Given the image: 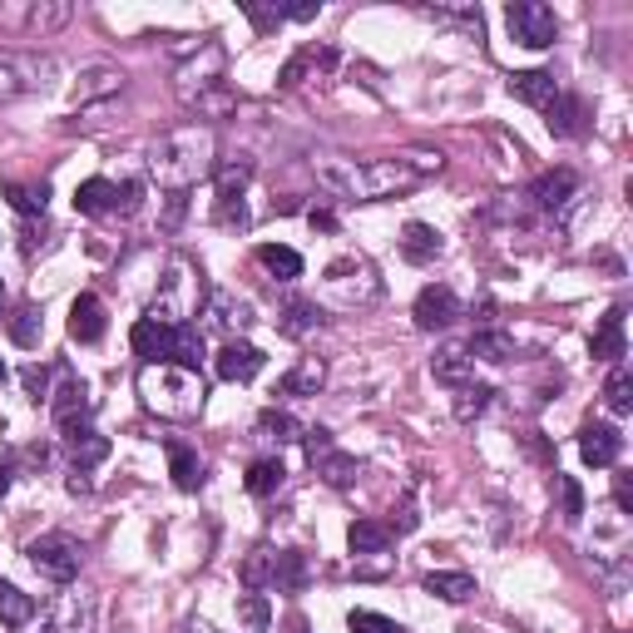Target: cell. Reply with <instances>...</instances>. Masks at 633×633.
<instances>
[{
  "label": "cell",
  "instance_id": "30",
  "mask_svg": "<svg viewBox=\"0 0 633 633\" xmlns=\"http://www.w3.org/2000/svg\"><path fill=\"white\" fill-rule=\"evenodd\" d=\"M426 594H435L445 604H466L476 594V579L460 574V569H441V574H426Z\"/></svg>",
  "mask_w": 633,
  "mask_h": 633
},
{
  "label": "cell",
  "instance_id": "12",
  "mask_svg": "<svg viewBox=\"0 0 633 633\" xmlns=\"http://www.w3.org/2000/svg\"><path fill=\"white\" fill-rule=\"evenodd\" d=\"M412 317H416V327H421V332H445V327L460 317V297L451 288H441V282H431V288H421Z\"/></svg>",
  "mask_w": 633,
  "mask_h": 633
},
{
  "label": "cell",
  "instance_id": "23",
  "mask_svg": "<svg viewBox=\"0 0 633 633\" xmlns=\"http://www.w3.org/2000/svg\"><path fill=\"white\" fill-rule=\"evenodd\" d=\"M510 94L520 104H530V110H545V104L559 94V85H555L549 69H520V75H510Z\"/></svg>",
  "mask_w": 633,
  "mask_h": 633
},
{
  "label": "cell",
  "instance_id": "37",
  "mask_svg": "<svg viewBox=\"0 0 633 633\" xmlns=\"http://www.w3.org/2000/svg\"><path fill=\"white\" fill-rule=\"evenodd\" d=\"M282 480H288L282 460H253V466H248V495L267 501V495H278L282 490Z\"/></svg>",
  "mask_w": 633,
  "mask_h": 633
},
{
  "label": "cell",
  "instance_id": "20",
  "mask_svg": "<svg viewBox=\"0 0 633 633\" xmlns=\"http://www.w3.org/2000/svg\"><path fill=\"white\" fill-rule=\"evenodd\" d=\"M129 342H134V352L144 356L149 367H164V362H168V346H174V327H164V322H154V317H144V322H134Z\"/></svg>",
  "mask_w": 633,
  "mask_h": 633
},
{
  "label": "cell",
  "instance_id": "21",
  "mask_svg": "<svg viewBox=\"0 0 633 633\" xmlns=\"http://www.w3.org/2000/svg\"><path fill=\"white\" fill-rule=\"evenodd\" d=\"M203 317H208L213 327H223V332H243V327L253 322V302L233 297V292H208V307H203Z\"/></svg>",
  "mask_w": 633,
  "mask_h": 633
},
{
  "label": "cell",
  "instance_id": "13",
  "mask_svg": "<svg viewBox=\"0 0 633 633\" xmlns=\"http://www.w3.org/2000/svg\"><path fill=\"white\" fill-rule=\"evenodd\" d=\"M50 412H55L60 431H65V441H69V435L89 431V412H94V401H89V391L79 387V381H65V387L55 391V401H50Z\"/></svg>",
  "mask_w": 633,
  "mask_h": 633
},
{
  "label": "cell",
  "instance_id": "36",
  "mask_svg": "<svg viewBox=\"0 0 633 633\" xmlns=\"http://www.w3.org/2000/svg\"><path fill=\"white\" fill-rule=\"evenodd\" d=\"M470 356H485V362H510L515 356V337L510 332H495V327H480L466 346Z\"/></svg>",
  "mask_w": 633,
  "mask_h": 633
},
{
  "label": "cell",
  "instance_id": "19",
  "mask_svg": "<svg viewBox=\"0 0 633 633\" xmlns=\"http://www.w3.org/2000/svg\"><path fill=\"white\" fill-rule=\"evenodd\" d=\"M69 337L85 346L104 337V302L94 297V292H79V297L69 302Z\"/></svg>",
  "mask_w": 633,
  "mask_h": 633
},
{
  "label": "cell",
  "instance_id": "28",
  "mask_svg": "<svg viewBox=\"0 0 633 633\" xmlns=\"http://www.w3.org/2000/svg\"><path fill=\"white\" fill-rule=\"evenodd\" d=\"M594 356H599V362H613V367L629 356V342H623V307H613L599 322V332H594Z\"/></svg>",
  "mask_w": 633,
  "mask_h": 633
},
{
  "label": "cell",
  "instance_id": "4",
  "mask_svg": "<svg viewBox=\"0 0 633 633\" xmlns=\"http://www.w3.org/2000/svg\"><path fill=\"white\" fill-rule=\"evenodd\" d=\"M178 100L199 110V119H218V114L238 110V94L223 85V50L218 45H203L193 65L178 69Z\"/></svg>",
  "mask_w": 633,
  "mask_h": 633
},
{
  "label": "cell",
  "instance_id": "38",
  "mask_svg": "<svg viewBox=\"0 0 633 633\" xmlns=\"http://www.w3.org/2000/svg\"><path fill=\"white\" fill-rule=\"evenodd\" d=\"M30 619H35L30 594H21L15 584H0V623H5V629H25Z\"/></svg>",
  "mask_w": 633,
  "mask_h": 633
},
{
  "label": "cell",
  "instance_id": "15",
  "mask_svg": "<svg viewBox=\"0 0 633 633\" xmlns=\"http://www.w3.org/2000/svg\"><path fill=\"white\" fill-rule=\"evenodd\" d=\"M623 451V435L619 426H604V421H590L584 431H579V456H584V466H613Z\"/></svg>",
  "mask_w": 633,
  "mask_h": 633
},
{
  "label": "cell",
  "instance_id": "45",
  "mask_svg": "<svg viewBox=\"0 0 633 633\" xmlns=\"http://www.w3.org/2000/svg\"><path fill=\"white\" fill-rule=\"evenodd\" d=\"M65 21H69V5H25V11H21V25H25V30H35V35L60 30Z\"/></svg>",
  "mask_w": 633,
  "mask_h": 633
},
{
  "label": "cell",
  "instance_id": "35",
  "mask_svg": "<svg viewBox=\"0 0 633 633\" xmlns=\"http://www.w3.org/2000/svg\"><path fill=\"white\" fill-rule=\"evenodd\" d=\"M257 263L273 273L278 282H292V278H302V257L292 253V248H282V243H263L257 248Z\"/></svg>",
  "mask_w": 633,
  "mask_h": 633
},
{
  "label": "cell",
  "instance_id": "33",
  "mask_svg": "<svg viewBox=\"0 0 633 633\" xmlns=\"http://www.w3.org/2000/svg\"><path fill=\"white\" fill-rule=\"evenodd\" d=\"M168 476H174L178 490H199L203 480H208L203 476V460L193 456L189 445H168Z\"/></svg>",
  "mask_w": 633,
  "mask_h": 633
},
{
  "label": "cell",
  "instance_id": "22",
  "mask_svg": "<svg viewBox=\"0 0 633 633\" xmlns=\"http://www.w3.org/2000/svg\"><path fill=\"white\" fill-rule=\"evenodd\" d=\"M89 623H94V604L85 594H65L45 619V633H89Z\"/></svg>",
  "mask_w": 633,
  "mask_h": 633
},
{
  "label": "cell",
  "instance_id": "43",
  "mask_svg": "<svg viewBox=\"0 0 633 633\" xmlns=\"http://www.w3.org/2000/svg\"><path fill=\"white\" fill-rule=\"evenodd\" d=\"M555 495H559V515H565V524L584 520V490H579L574 476H559L555 470Z\"/></svg>",
  "mask_w": 633,
  "mask_h": 633
},
{
  "label": "cell",
  "instance_id": "42",
  "mask_svg": "<svg viewBox=\"0 0 633 633\" xmlns=\"http://www.w3.org/2000/svg\"><path fill=\"white\" fill-rule=\"evenodd\" d=\"M273 565H278V549L257 545L253 555L243 559V590H263V584H273Z\"/></svg>",
  "mask_w": 633,
  "mask_h": 633
},
{
  "label": "cell",
  "instance_id": "16",
  "mask_svg": "<svg viewBox=\"0 0 633 633\" xmlns=\"http://www.w3.org/2000/svg\"><path fill=\"white\" fill-rule=\"evenodd\" d=\"M545 114H549V134L555 139H579V134L590 129V104L579 100V94H555L545 104Z\"/></svg>",
  "mask_w": 633,
  "mask_h": 633
},
{
  "label": "cell",
  "instance_id": "48",
  "mask_svg": "<svg viewBox=\"0 0 633 633\" xmlns=\"http://www.w3.org/2000/svg\"><path fill=\"white\" fill-rule=\"evenodd\" d=\"M257 431H263L267 441H278V445H288V441H302V426L292 421L288 412H263V416H257Z\"/></svg>",
  "mask_w": 633,
  "mask_h": 633
},
{
  "label": "cell",
  "instance_id": "31",
  "mask_svg": "<svg viewBox=\"0 0 633 633\" xmlns=\"http://www.w3.org/2000/svg\"><path fill=\"white\" fill-rule=\"evenodd\" d=\"M327 317H322V307H317V302H288V307H282V317H278V327H282V337H307V332H317V327H322Z\"/></svg>",
  "mask_w": 633,
  "mask_h": 633
},
{
  "label": "cell",
  "instance_id": "25",
  "mask_svg": "<svg viewBox=\"0 0 633 633\" xmlns=\"http://www.w3.org/2000/svg\"><path fill=\"white\" fill-rule=\"evenodd\" d=\"M75 208L89 213V218L119 213V183H110V178H85V183L75 189Z\"/></svg>",
  "mask_w": 633,
  "mask_h": 633
},
{
  "label": "cell",
  "instance_id": "59",
  "mask_svg": "<svg viewBox=\"0 0 633 633\" xmlns=\"http://www.w3.org/2000/svg\"><path fill=\"white\" fill-rule=\"evenodd\" d=\"M0 381H5V362H0Z\"/></svg>",
  "mask_w": 633,
  "mask_h": 633
},
{
  "label": "cell",
  "instance_id": "5",
  "mask_svg": "<svg viewBox=\"0 0 633 633\" xmlns=\"http://www.w3.org/2000/svg\"><path fill=\"white\" fill-rule=\"evenodd\" d=\"M203 297H208V292H203V273L189 257H174V263H168V278L159 282V292H154L149 317L164 327H189V317H199Z\"/></svg>",
  "mask_w": 633,
  "mask_h": 633
},
{
  "label": "cell",
  "instance_id": "40",
  "mask_svg": "<svg viewBox=\"0 0 633 633\" xmlns=\"http://www.w3.org/2000/svg\"><path fill=\"white\" fill-rule=\"evenodd\" d=\"M104 456H110V441H104L100 431H79V435H69V460H75V470L100 466Z\"/></svg>",
  "mask_w": 633,
  "mask_h": 633
},
{
  "label": "cell",
  "instance_id": "57",
  "mask_svg": "<svg viewBox=\"0 0 633 633\" xmlns=\"http://www.w3.org/2000/svg\"><path fill=\"white\" fill-rule=\"evenodd\" d=\"M288 633H312V629H307V623H292V629H288Z\"/></svg>",
  "mask_w": 633,
  "mask_h": 633
},
{
  "label": "cell",
  "instance_id": "55",
  "mask_svg": "<svg viewBox=\"0 0 633 633\" xmlns=\"http://www.w3.org/2000/svg\"><path fill=\"white\" fill-rule=\"evenodd\" d=\"M65 485H69V495H89V476H85V470H75Z\"/></svg>",
  "mask_w": 633,
  "mask_h": 633
},
{
  "label": "cell",
  "instance_id": "41",
  "mask_svg": "<svg viewBox=\"0 0 633 633\" xmlns=\"http://www.w3.org/2000/svg\"><path fill=\"white\" fill-rule=\"evenodd\" d=\"M604 401H609L613 416H629L633 412V371L623 367V362L609 371V381H604Z\"/></svg>",
  "mask_w": 633,
  "mask_h": 633
},
{
  "label": "cell",
  "instance_id": "56",
  "mask_svg": "<svg viewBox=\"0 0 633 633\" xmlns=\"http://www.w3.org/2000/svg\"><path fill=\"white\" fill-rule=\"evenodd\" d=\"M5 490H11V476H5V466H0V495H5Z\"/></svg>",
  "mask_w": 633,
  "mask_h": 633
},
{
  "label": "cell",
  "instance_id": "14",
  "mask_svg": "<svg viewBox=\"0 0 633 633\" xmlns=\"http://www.w3.org/2000/svg\"><path fill=\"white\" fill-rule=\"evenodd\" d=\"M213 367H218L223 381H253L257 371H263V352H257L253 342H238V337H228V342L218 346V356H213Z\"/></svg>",
  "mask_w": 633,
  "mask_h": 633
},
{
  "label": "cell",
  "instance_id": "26",
  "mask_svg": "<svg viewBox=\"0 0 633 633\" xmlns=\"http://www.w3.org/2000/svg\"><path fill=\"white\" fill-rule=\"evenodd\" d=\"M441 248L445 243L431 223H406V228H401V253H406V263H435Z\"/></svg>",
  "mask_w": 633,
  "mask_h": 633
},
{
  "label": "cell",
  "instance_id": "24",
  "mask_svg": "<svg viewBox=\"0 0 633 633\" xmlns=\"http://www.w3.org/2000/svg\"><path fill=\"white\" fill-rule=\"evenodd\" d=\"M322 387H327V362H322V356H302L297 367L278 381L282 396H317Z\"/></svg>",
  "mask_w": 633,
  "mask_h": 633
},
{
  "label": "cell",
  "instance_id": "52",
  "mask_svg": "<svg viewBox=\"0 0 633 633\" xmlns=\"http://www.w3.org/2000/svg\"><path fill=\"white\" fill-rule=\"evenodd\" d=\"M613 505H619L623 515H633V485H629V476H613Z\"/></svg>",
  "mask_w": 633,
  "mask_h": 633
},
{
  "label": "cell",
  "instance_id": "47",
  "mask_svg": "<svg viewBox=\"0 0 633 633\" xmlns=\"http://www.w3.org/2000/svg\"><path fill=\"white\" fill-rule=\"evenodd\" d=\"M490 396H495L490 387H480V381H466V387L456 391V421H476V416L490 406Z\"/></svg>",
  "mask_w": 633,
  "mask_h": 633
},
{
  "label": "cell",
  "instance_id": "17",
  "mask_svg": "<svg viewBox=\"0 0 633 633\" xmlns=\"http://www.w3.org/2000/svg\"><path fill=\"white\" fill-rule=\"evenodd\" d=\"M574 193H579V174H574V168H549V174H540L530 183V199L540 203V208H549V213L565 208Z\"/></svg>",
  "mask_w": 633,
  "mask_h": 633
},
{
  "label": "cell",
  "instance_id": "50",
  "mask_svg": "<svg viewBox=\"0 0 633 633\" xmlns=\"http://www.w3.org/2000/svg\"><path fill=\"white\" fill-rule=\"evenodd\" d=\"M11 337H15L21 346H35V342H40V312H35V307H21V312H15V317H11Z\"/></svg>",
  "mask_w": 633,
  "mask_h": 633
},
{
  "label": "cell",
  "instance_id": "7",
  "mask_svg": "<svg viewBox=\"0 0 633 633\" xmlns=\"http://www.w3.org/2000/svg\"><path fill=\"white\" fill-rule=\"evenodd\" d=\"M50 75H55V60L25 55V50H0V104L21 100L30 89H45Z\"/></svg>",
  "mask_w": 633,
  "mask_h": 633
},
{
  "label": "cell",
  "instance_id": "29",
  "mask_svg": "<svg viewBox=\"0 0 633 633\" xmlns=\"http://www.w3.org/2000/svg\"><path fill=\"white\" fill-rule=\"evenodd\" d=\"M346 545H352V555H387L391 549V524L356 520L352 530H346Z\"/></svg>",
  "mask_w": 633,
  "mask_h": 633
},
{
  "label": "cell",
  "instance_id": "10",
  "mask_svg": "<svg viewBox=\"0 0 633 633\" xmlns=\"http://www.w3.org/2000/svg\"><path fill=\"white\" fill-rule=\"evenodd\" d=\"M505 21H510V35L520 45H530V50H549V45L559 40V21L549 5H540V0H515L510 11H505Z\"/></svg>",
  "mask_w": 633,
  "mask_h": 633
},
{
  "label": "cell",
  "instance_id": "8",
  "mask_svg": "<svg viewBox=\"0 0 633 633\" xmlns=\"http://www.w3.org/2000/svg\"><path fill=\"white\" fill-rule=\"evenodd\" d=\"M25 555H30V565L40 569L45 579H55V584H69V579L79 574V540H69V534H40V540H35L30 549H25Z\"/></svg>",
  "mask_w": 633,
  "mask_h": 633
},
{
  "label": "cell",
  "instance_id": "44",
  "mask_svg": "<svg viewBox=\"0 0 633 633\" xmlns=\"http://www.w3.org/2000/svg\"><path fill=\"white\" fill-rule=\"evenodd\" d=\"M238 619H243L248 633H267V623H273V609H267V599L257 590L238 594Z\"/></svg>",
  "mask_w": 633,
  "mask_h": 633
},
{
  "label": "cell",
  "instance_id": "3",
  "mask_svg": "<svg viewBox=\"0 0 633 633\" xmlns=\"http://www.w3.org/2000/svg\"><path fill=\"white\" fill-rule=\"evenodd\" d=\"M139 396H144V406L154 416H164V421H193V416L203 412L208 387H203L199 371L164 362V367H144V371H139Z\"/></svg>",
  "mask_w": 633,
  "mask_h": 633
},
{
  "label": "cell",
  "instance_id": "9",
  "mask_svg": "<svg viewBox=\"0 0 633 633\" xmlns=\"http://www.w3.org/2000/svg\"><path fill=\"white\" fill-rule=\"evenodd\" d=\"M302 441H307V460L317 466V476L327 480L332 490H346L356 476H362V466H356V456H346V451H337L332 445V431H302Z\"/></svg>",
  "mask_w": 633,
  "mask_h": 633
},
{
  "label": "cell",
  "instance_id": "6",
  "mask_svg": "<svg viewBox=\"0 0 633 633\" xmlns=\"http://www.w3.org/2000/svg\"><path fill=\"white\" fill-rule=\"evenodd\" d=\"M322 288L332 292L342 307H367V302L381 297V282H377V267L367 257H342V263L327 267Z\"/></svg>",
  "mask_w": 633,
  "mask_h": 633
},
{
  "label": "cell",
  "instance_id": "53",
  "mask_svg": "<svg viewBox=\"0 0 633 633\" xmlns=\"http://www.w3.org/2000/svg\"><path fill=\"white\" fill-rule=\"evenodd\" d=\"M45 381H50V371H45V367H25V391H30L35 401L45 396Z\"/></svg>",
  "mask_w": 633,
  "mask_h": 633
},
{
  "label": "cell",
  "instance_id": "54",
  "mask_svg": "<svg viewBox=\"0 0 633 633\" xmlns=\"http://www.w3.org/2000/svg\"><path fill=\"white\" fill-rule=\"evenodd\" d=\"M307 218H312V228H322V233H332V228H337V218H332L327 208H312Z\"/></svg>",
  "mask_w": 633,
  "mask_h": 633
},
{
  "label": "cell",
  "instance_id": "58",
  "mask_svg": "<svg viewBox=\"0 0 633 633\" xmlns=\"http://www.w3.org/2000/svg\"><path fill=\"white\" fill-rule=\"evenodd\" d=\"M0 302H5V282H0Z\"/></svg>",
  "mask_w": 633,
  "mask_h": 633
},
{
  "label": "cell",
  "instance_id": "11",
  "mask_svg": "<svg viewBox=\"0 0 633 633\" xmlns=\"http://www.w3.org/2000/svg\"><path fill=\"white\" fill-rule=\"evenodd\" d=\"M248 178H253V159H238V164L218 168V218L223 223H238V228L248 223V213H243Z\"/></svg>",
  "mask_w": 633,
  "mask_h": 633
},
{
  "label": "cell",
  "instance_id": "46",
  "mask_svg": "<svg viewBox=\"0 0 633 633\" xmlns=\"http://www.w3.org/2000/svg\"><path fill=\"white\" fill-rule=\"evenodd\" d=\"M5 199H11L15 213L35 218V213H45V199H50V189H45V183H11V189H5Z\"/></svg>",
  "mask_w": 633,
  "mask_h": 633
},
{
  "label": "cell",
  "instance_id": "32",
  "mask_svg": "<svg viewBox=\"0 0 633 633\" xmlns=\"http://www.w3.org/2000/svg\"><path fill=\"white\" fill-rule=\"evenodd\" d=\"M307 579H312L307 555H302V549H282L278 565H273V584L288 590V594H297V590H307Z\"/></svg>",
  "mask_w": 633,
  "mask_h": 633
},
{
  "label": "cell",
  "instance_id": "27",
  "mask_svg": "<svg viewBox=\"0 0 633 633\" xmlns=\"http://www.w3.org/2000/svg\"><path fill=\"white\" fill-rule=\"evenodd\" d=\"M119 89H124V69H114V65H94V69H85V75H79V85H75V104L104 100V94H119Z\"/></svg>",
  "mask_w": 633,
  "mask_h": 633
},
{
  "label": "cell",
  "instance_id": "49",
  "mask_svg": "<svg viewBox=\"0 0 633 633\" xmlns=\"http://www.w3.org/2000/svg\"><path fill=\"white\" fill-rule=\"evenodd\" d=\"M346 629H352V633H406L396 619H387V613H371V609H356L352 619H346Z\"/></svg>",
  "mask_w": 633,
  "mask_h": 633
},
{
  "label": "cell",
  "instance_id": "34",
  "mask_svg": "<svg viewBox=\"0 0 633 633\" xmlns=\"http://www.w3.org/2000/svg\"><path fill=\"white\" fill-rule=\"evenodd\" d=\"M168 362L174 367H189V371H199V362H203V332L199 327H174V346H168Z\"/></svg>",
  "mask_w": 633,
  "mask_h": 633
},
{
  "label": "cell",
  "instance_id": "18",
  "mask_svg": "<svg viewBox=\"0 0 633 633\" xmlns=\"http://www.w3.org/2000/svg\"><path fill=\"white\" fill-rule=\"evenodd\" d=\"M431 377L441 381V387L460 391L466 381H476V356H470L466 346H441V352L431 356Z\"/></svg>",
  "mask_w": 633,
  "mask_h": 633
},
{
  "label": "cell",
  "instance_id": "1",
  "mask_svg": "<svg viewBox=\"0 0 633 633\" xmlns=\"http://www.w3.org/2000/svg\"><path fill=\"white\" fill-rule=\"evenodd\" d=\"M445 159L431 154V149H412V154L401 159H367V164H356V159H327L317 168L332 193L342 199H356V203H371V199H396V193H412L421 178L441 174Z\"/></svg>",
  "mask_w": 633,
  "mask_h": 633
},
{
  "label": "cell",
  "instance_id": "51",
  "mask_svg": "<svg viewBox=\"0 0 633 633\" xmlns=\"http://www.w3.org/2000/svg\"><path fill=\"white\" fill-rule=\"evenodd\" d=\"M243 15H248V21H253L263 35L273 30V25H282V5H273V11H267V5H253V0H243Z\"/></svg>",
  "mask_w": 633,
  "mask_h": 633
},
{
  "label": "cell",
  "instance_id": "2",
  "mask_svg": "<svg viewBox=\"0 0 633 633\" xmlns=\"http://www.w3.org/2000/svg\"><path fill=\"white\" fill-rule=\"evenodd\" d=\"M149 168L168 193H189L199 178L218 168V139H213L208 124H183L149 149Z\"/></svg>",
  "mask_w": 633,
  "mask_h": 633
},
{
  "label": "cell",
  "instance_id": "39",
  "mask_svg": "<svg viewBox=\"0 0 633 633\" xmlns=\"http://www.w3.org/2000/svg\"><path fill=\"white\" fill-rule=\"evenodd\" d=\"M327 65H332V50H317V45H307V50H297V55L282 65V89H297L307 69H327Z\"/></svg>",
  "mask_w": 633,
  "mask_h": 633
}]
</instances>
